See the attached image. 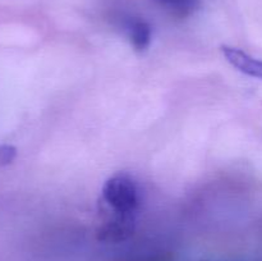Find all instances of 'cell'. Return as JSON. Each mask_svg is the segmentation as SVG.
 Listing matches in <instances>:
<instances>
[{"mask_svg":"<svg viewBox=\"0 0 262 261\" xmlns=\"http://www.w3.org/2000/svg\"><path fill=\"white\" fill-rule=\"evenodd\" d=\"M102 201L112 214L135 216L140 206V192L135 178L127 173H117L102 186Z\"/></svg>","mask_w":262,"mask_h":261,"instance_id":"obj_1","label":"cell"},{"mask_svg":"<svg viewBox=\"0 0 262 261\" xmlns=\"http://www.w3.org/2000/svg\"><path fill=\"white\" fill-rule=\"evenodd\" d=\"M136 228V217L112 214V217L102 223L97 230V238L101 242L119 243L128 240Z\"/></svg>","mask_w":262,"mask_h":261,"instance_id":"obj_2","label":"cell"},{"mask_svg":"<svg viewBox=\"0 0 262 261\" xmlns=\"http://www.w3.org/2000/svg\"><path fill=\"white\" fill-rule=\"evenodd\" d=\"M225 60L246 76L253 77V78L262 79V59L255 58L248 53L243 51L242 49L234 48L229 45L220 46Z\"/></svg>","mask_w":262,"mask_h":261,"instance_id":"obj_3","label":"cell"},{"mask_svg":"<svg viewBox=\"0 0 262 261\" xmlns=\"http://www.w3.org/2000/svg\"><path fill=\"white\" fill-rule=\"evenodd\" d=\"M128 38L137 53H145L151 45V40H152V31H151V26L148 25L146 20L136 18L128 23Z\"/></svg>","mask_w":262,"mask_h":261,"instance_id":"obj_4","label":"cell"},{"mask_svg":"<svg viewBox=\"0 0 262 261\" xmlns=\"http://www.w3.org/2000/svg\"><path fill=\"white\" fill-rule=\"evenodd\" d=\"M160 7L177 17H186L191 14L201 0H155Z\"/></svg>","mask_w":262,"mask_h":261,"instance_id":"obj_5","label":"cell"},{"mask_svg":"<svg viewBox=\"0 0 262 261\" xmlns=\"http://www.w3.org/2000/svg\"><path fill=\"white\" fill-rule=\"evenodd\" d=\"M17 158V147L13 145H0V166L12 164Z\"/></svg>","mask_w":262,"mask_h":261,"instance_id":"obj_6","label":"cell"}]
</instances>
